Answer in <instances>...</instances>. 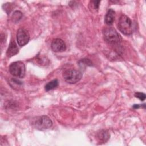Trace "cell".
<instances>
[{
	"mask_svg": "<svg viewBox=\"0 0 146 146\" xmlns=\"http://www.w3.org/2000/svg\"><path fill=\"white\" fill-rule=\"evenodd\" d=\"M103 36L104 40L108 44L112 45L119 44L122 40L121 35L114 28L111 27H107L105 29L103 32Z\"/></svg>",
	"mask_w": 146,
	"mask_h": 146,
	"instance_id": "obj_1",
	"label": "cell"
},
{
	"mask_svg": "<svg viewBox=\"0 0 146 146\" xmlns=\"http://www.w3.org/2000/svg\"><path fill=\"white\" fill-rule=\"evenodd\" d=\"M119 30L125 35H129L132 33V23L130 18L125 14H122L118 21Z\"/></svg>",
	"mask_w": 146,
	"mask_h": 146,
	"instance_id": "obj_2",
	"label": "cell"
},
{
	"mask_svg": "<svg viewBox=\"0 0 146 146\" xmlns=\"http://www.w3.org/2000/svg\"><path fill=\"white\" fill-rule=\"evenodd\" d=\"M63 77L64 80L70 84H75L78 82L82 77L80 71L74 69H68L64 71Z\"/></svg>",
	"mask_w": 146,
	"mask_h": 146,
	"instance_id": "obj_3",
	"label": "cell"
},
{
	"mask_svg": "<svg viewBox=\"0 0 146 146\" xmlns=\"http://www.w3.org/2000/svg\"><path fill=\"white\" fill-rule=\"evenodd\" d=\"M9 68L10 73L14 76L22 78L25 75V66L21 61L12 63Z\"/></svg>",
	"mask_w": 146,
	"mask_h": 146,
	"instance_id": "obj_4",
	"label": "cell"
},
{
	"mask_svg": "<svg viewBox=\"0 0 146 146\" xmlns=\"http://www.w3.org/2000/svg\"><path fill=\"white\" fill-rule=\"evenodd\" d=\"M34 127L39 130L47 129L51 127L52 122L47 116H42L37 117L33 122Z\"/></svg>",
	"mask_w": 146,
	"mask_h": 146,
	"instance_id": "obj_5",
	"label": "cell"
},
{
	"mask_svg": "<svg viewBox=\"0 0 146 146\" xmlns=\"http://www.w3.org/2000/svg\"><path fill=\"white\" fill-rule=\"evenodd\" d=\"M30 35L27 30L20 28L17 33V40L19 46L22 47L26 45L29 41Z\"/></svg>",
	"mask_w": 146,
	"mask_h": 146,
	"instance_id": "obj_6",
	"label": "cell"
},
{
	"mask_svg": "<svg viewBox=\"0 0 146 146\" xmlns=\"http://www.w3.org/2000/svg\"><path fill=\"white\" fill-rule=\"evenodd\" d=\"M51 49L55 52H60L66 50V45L64 41L59 38L54 39L51 44Z\"/></svg>",
	"mask_w": 146,
	"mask_h": 146,
	"instance_id": "obj_7",
	"label": "cell"
},
{
	"mask_svg": "<svg viewBox=\"0 0 146 146\" xmlns=\"http://www.w3.org/2000/svg\"><path fill=\"white\" fill-rule=\"evenodd\" d=\"M18 52V48L14 40H11L6 51L7 57H11Z\"/></svg>",
	"mask_w": 146,
	"mask_h": 146,
	"instance_id": "obj_8",
	"label": "cell"
},
{
	"mask_svg": "<svg viewBox=\"0 0 146 146\" xmlns=\"http://www.w3.org/2000/svg\"><path fill=\"white\" fill-rule=\"evenodd\" d=\"M115 11L112 9H109L105 17H104V22L106 23V25L110 26L112 25L115 21Z\"/></svg>",
	"mask_w": 146,
	"mask_h": 146,
	"instance_id": "obj_9",
	"label": "cell"
},
{
	"mask_svg": "<svg viewBox=\"0 0 146 146\" xmlns=\"http://www.w3.org/2000/svg\"><path fill=\"white\" fill-rule=\"evenodd\" d=\"M110 134L107 130L102 129L97 133V138L100 143H106L110 138Z\"/></svg>",
	"mask_w": 146,
	"mask_h": 146,
	"instance_id": "obj_10",
	"label": "cell"
},
{
	"mask_svg": "<svg viewBox=\"0 0 146 146\" xmlns=\"http://www.w3.org/2000/svg\"><path fill=\"white\" fill-rule=\"evenodd\" d=\"M59 85V81L58 79H54L50 82H49L48 83H47L44 87L45 90L46 91H48L50 90H53L57 87Z\"/></svg>",
	"mask_w": 146,
	"mask_h": 146,
	"instance_id": "obj_11",
	"label": "cell"
},
{
	"mask_svg": "<svg viewBox=\"0 0 146 146\" xmlns=\"http://www.w3.org/2000/svg\"><path fill=\"white\" fill-rule=\"evenodd\" d=\"M100 2V1H91L88 5L90 10L92 12L97 11L99 9Z\"/></svg>",
	"mask_w": 146,
	"mask_h": 146,
	"instance_id": "obj_12",
	"label": "cell"
},
{
	"mask_svg": "<svg viewBox=\"0 0 146 146\" xmlns=\"http://www.w3.org/2000/svg\"><path fill=\"white\" fill-rule=\"evenodd\" d=\"M78 64L80 68H84L86 66H92V62L89 59H82L78 62Z\"/></svg>",
	"mask_w": 146,
	"mask_h": 146,
	"instance_id": "obj_13",
	"label": "cell"
},
{
	"mask_svg": "<svg viewBox=\"0 0 146 146\" xmlns=\"http://www.w3.org/2000/svg\"><path fill=\"white\" fill-rule=\"evenodd\" d=\"M22 14L21 11H15L12 16V18L14 21L17 22L22 18Z\"/></svg>",
	"mask_w": 146,
	"mask_h": 146,
	"instance_id": "obj_14",
	"label": "cell"
},
{
	"mask_svg": "<svg viewBox=\"0 0 146 146\" xmlns=\"http://www.w3.org/2000/svg\"><path fill=\"white\" fill-rule=\"evenodd\" d=\"M135 96L141 101L144 100L145 99V94L143 92H136L135 94Z\"/></svg>",
	"mask_w": 146,
	"mask_h": 146,
	"instance_id": "obj_15",
	"label": "cell"
},
{
	"mask_svg": "<svg viewBox=\"0 0 146 146\" xmlns=\"http://www.w3.org/2000/svg\"><path fill=\"white\" fill-rule=\"evenodd\" d=\"M140 107V105L139 104H134L133 106V108L135 109H137Z\"/></svg>",
	"mask_w": 146,
	"mask_h": 146,
	"instance_id": "obj_16",
	"label": "cell"
}]
</instances>
